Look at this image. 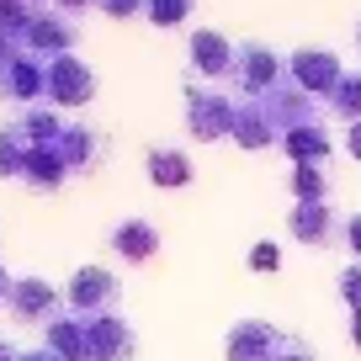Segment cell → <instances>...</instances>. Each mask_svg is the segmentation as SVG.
Returning a JSON list of instances; mask_svg holds the SVG:
<instances>
[{
	"mask_svg": "<svg viewBox=\"0 0 361 361\" xmlns=\"http://www.w3.org/2000/svg\"><path fill=\"white\" fill-rule=\"evenodd\" d=\"M149 180L165 186V192H176V186L192 180V159L180 154V149H149Z\"/></svg>",
	"mask_w": 361,
	"mask_h": 361,
	"instance_id": "obj_20",
	"label": "cell"
},
{
	"mask_svg": "<svg viewBox=\"0 0 361 361\" xmlns=\"http://www.w3.org/2000/svg\"><path fill=\"white\" fill-rule=\"evenodd\" d=\"M22 165H27V144L16 128H0V180H22Z\"/></svg>",
	"mask_w": 361,
	"mask_h": 361,
	"instance_id": "obj_22",
	"label": "cell"
},
{
	"mask_svg": "<svg viewBox=\"0 0 361 361\" xmlns=\"http://www.w3.org/2000/svg\"><path fill=\"white\" fill-rule=\"evenodd\" d=\"M282 149L293 154V165H319V159H329V133L324 123H303L293 133H282Z\"/></svg>",
	"mask_w": 361,
	"mask_h": 361,
	"instance_id": "obj_18",
	"label": "cell"
},
{
	"mask_svg": "<svg viewBox=\"0 0 361 361\" xmlns=\"http://www.w3.org/2000/svg\"><path fill=\"white\" fill-rule=\"evenodd\" d=\"M234 123H239V102H228L218 85H202V80L186 85V128H192L197 144L234 138Z\"/></svg>",
	"mask_w": 361,
	"mask_h": 361,
	"instance_id": "obj_1",
	"label": "cell"
},
{
	"mask_svg": "<svg viewBox=\"0 0 361 361\" xmlns=\"http://www.w3.org/2000/svg\"><path fill=\"white\" fill-rule=\"evenodd\" d=\"M340 298L350 303V314H361V260L340 271Z\"/></svg>",
	"mask_w": 361,
	"mask_h": 361,
	"instance_id": "obj_26",
	"label": "cell"
},
{
	"mask_svg": "<svg viewBox=\"0 0 361 361\" xmlns=\"http://www.w3.org/2000/svg\"><path fill=\"white\" fill-rule=\"evenodd\" d=\"M345 245L356 250V260H361V213H356V218H345Z\"/></svg>",
	"mask_w": 361,
	"mask_h": 361,
	"instance_id": "obj_31",
	"label": "cell"
},
{
	"mask_svg": "<svg viewBox=\"0 0 361 361\" xmlns=\"http://www.w3.org/2000/svg\"><path fill=\"white\" fill-rule=\"evenodd\" d=\"M32 16H37V6H32V0H0V32H6V37H16V43L27 37Z\"/></svg>",
	"mask_w": 361,
	"mask_h": 361,
	"instance_id": "obj_23",
	"label": "cell"
},
{
	"mask_svg": "<svg viewBox=\"0 0 361 361\" xmlns=\"http://www.w3.org/2000/svg\"><path fill=\"white\" fill-rule=\"evenodd\" d=\"M282 266V250L271 245V239H260L255 250H250V271H276Z\"/></svg>",
	"mask_w": 361,
	"mask_h": 361,
	"instance_id": "obj_28",
	"label": "cell"
},
{
	"mask_svg": "<svg viewBox=\"0 0 361 361\" xmlns=\"http://www.w3.org/2000/svg\"><path fill=\"white\" fill-rule=\"evenodd\" d=\"M234 144L239 149H271V144H282V128H276V117L266 112V102H245V106H239Z\"/></svg>",
	"mask_w": 361,
	"mask_h": 361,
	"instance_id": "obj_12",
	"label": "cell"
},
{
	"mask_svg": "<svg viewBox=\"0 0 361 361\" xmlns=\"http://www.w3.org/2000/svg\"><path fill=\"white\" fill-rule=\"evenodd\" d=\"M287 234L303 239V245H329V234H335L329 202H298L293 213H287Z\"/></svg>",
	"mask_w": 361,
	"mask_h": 361,
	"instance_id": "obj_15",
	"label": "cell"
},
{
	"mask_svg": "<svg viewBox=\"0 0 361 361\" xmlns=\"http://www.w3.org/2000/svg\"><path fill=\"white\" fill-rule=\"evenodd\" d=\"M11 287H16V276L6 266H0V303H11Z\"/></svg>",
	"mask_w": 361,
	"mask_h": 361,
	"instance_id": "obj_33",
	"label": "cell"
},
{
	"mask_svg": "<svg viewBox=\"0 0 361 361\" xmlns=\"http://www.w3.org/2000/svg\"><path fill=\"white\" fill-rule=\"evenodd\" d=\"M239 85H245V96L255 102V96H271V90L282 85V54L266 43H239V64H234Z\"/></svg>",
	"mask_w": 361,
	"mask_h": 361,
	"instance_id": "obj_6",
	"label": "cell"
},
{
	"mask_svg": "<svg viewBox=\"0 0 361 361\" xmlns=\"http://www.w3.org/2000/svg\"><path fill=\"white\" fill-rule=\"evenodd\" d=\"M22 180L32 192H59L69 180V165L59 154V144H43V149H27V165H22Z\"/></svg>",
	"mask_w": 361,
	"mask_h": 361,
	"instance_id": "obj_13",
	"label": "cell"
},
{
	"mask_svg": "<svg viewBox=\"0 0 361 361\" xmlns=\"http://www.w3.org/2000/svg\"><path fill=\"white\" fill-rule=\"evenodd\" d=\"M282 361H314V350L303 345V340H287V350H282Z\"/></svg>",
	"mask_w": 361,
	"mask_h": 361,
	"instance_id": "obj_32",
	"label": "cell"
},
{
	"mask_svg": "<svg viewBox=\"0 0 361 361\" xmlns=\"http://www.w3.org/2000/svg\"><path fill=\"white\" fill-rule=\"evenodd\" d=\"M287 186H293L298 202H324V197H329V180H324V170H319V165H293Z\"/></svg>",
	"mask_w": 361,
	"mask_h": 361,
	"instance_id": "obj_21",
	"label": "cell"
},
{
	"mask_svg": "<svg viewBox=\"0 0 361 361\" xmlns=\"http://www.w3.org/2000/svg\"><path fill=\"white\" fill-rule=\"evenodd\" d=\"M59 154H64L69 176H75V170H96V159H102V138L90 133V128L69 123V128H64V138H59Z\"/></svg>",
	"mask_w": 361,
	"mask_h": 361,
	"instance_id": "obj_19",
	"label": "cell"
},
{
	"mask_svg": "<svg viewBox=\"0 0 361 361\" xmlns=\"http://www.w3.org/2000/svg\"><path fill=\"white\" fill-rule=\"evenodd\" d=\"M112 250L123 260H133V266H144V260L159 250V228L149 224V218H123V224L112 228Z\"/></svg>",
	"mask_w": 361,
	"mask_h": 361,
	"instance_id": "obj_14",
	"label": "cell"
},
{
	"mask_svg": "<svg viewBox=\"0 0 361 361\" xmlns=\"http://www.w3.org/2000/svg\"><path fill=\"white\" fill-rule=\"evenodd\" d=\"M59 11H85V6H96V0H54Z\"/></svg>",
	"mask_w": 361,
	"mask_h": 361,
	"instance_id": "obj_35",
	"label": "cell"
},
{
	"mask_svg": "<svg viewBox=\"0 0 361 361\" xmlns=\"http://www.w3.org/2000/svg\"><path fill=\"white\" fill-rule=\"evenodd\" d=\"M0 90L22 106H43L48 102V59H37V54L22 48V54L6 64V75H0Z\"/></svg>",
	"mask_w": 361,
	"mask_h": 361,
	"instance_id": "obj_7",
	"label": "cell"
},
{
	"mask_svg": "<svg viewBox=\"0 0 361 361\" xmlns=\"http://www.w3.org/2000/svg\"><path fill=\"white\" fill-rule=\"evenodd\" d=\"M287 75H293V85L308 90V96H335L345 69H340V59L329 54V48H298V54L287 59Z\"/></svg>",
	"mask_w": 361,
	"mask_h": 361,
	"instance_id": "obj_4",
	"label": "cell"
},
{
	"mask_svg": "<svg viewBox=\"0 0 361 361\" xmlns=\"http://www.w3.org/2000/svg\"><path fill=\"white\" fill-rule=\"evenodd\" d=\"M329 106H335L345 123H361V75H350V69H345V80H340L335 96H329Z\"/></svg>",
	"mask_w": 361,
	"mask_h": 361,
	"instance_id": "obj_24",
	"label": "cell"
},
{
	"mask_svg": "<svg viewBox=\"0 0 361 361\" xmlns=\"http://www.w3.org/2000/svg\"><path fill=\"white\" fill-rule=\"evenodd\" d=\"M144 16L154 27H180L192 16V0H144Z\"/></svg>",
	"mask_w": 361,
	"mask_h": 361,
	"instance_id": "obj_25",
	"label": "cell"
},
{
	"mask_svg": "<svg viewBox=\"0 0 361 361\" xmlns=\"http://www.w3.org/2000/svg\"><path fill=\"white\" fill-rule=\"evenodd\" d=\"M0 361H22V350H16L11 340H0Z\"/></svg>",
	"mask_w": 361,
	"mask_h": 361,
	"instance_id": "obj_36",
	"label": "cell"
},
{
	"mask_svg": "<svg viewBox=\"0 0 361 361\" xmlns=\"http://www.w3.org/2000/svg\"><path fill=\"white\" fill-rule=\"evenodd\" d=\"M43 345L54 350L59 361H85V319H75V314H54V319H48Z\"/></svg>",
	"mask_w": 361,
	"mask_h": 361,
	"instance_id": "obj_16",
	"label": "cell"
},
{
	"mask_svg": "<svg viewBox=\"0 0 361 361\" xmlns=\"http://www.w3.org/2000/svg\"><path fill=\"white\" fill-rule=\"evenodd\" d=\"M345 154L361 159V123H345Z\"/></svg>",
	"mask_w": 361,
	"mask_h": 361,
	"instance_id": "obj_30",
	"label": "cell"
},
{
	"mask_svg": "<svg viewBox=\"0 0 361 361\" xmlns=\"http://www.w3.org/2000/svg\"><path fill=\"white\" fill-rule=\"evenodd\" d=\"M11 319L16 324H48L54 319V308H59V287L54 282H43V276H16V287H11Z\"/></svg>",
	"mask_w": 361,
	"mask_h": 361,
	"instance_id": "obj_10",
	"label": "cell"
},
{
	"mask_svg": "<svg viewBox=\"0 0 361 361\" xmlns=\"http://www.w3.org/2000/svg\"><path fill=\"white\" fill-rule=\"evenodd\" d=\"M133 324H123L117 314L85 319V361H128L133 356Z\"/></svg>",
	"mask_w": 361,
	"mask_h": 361,
	"instance_id": "obj_8",
	"label": "cell"
},
{
	"mask_svg": "<svg viewBox=\"0 0 361 361\" xmlns=\"http://www.w3.org/2000/svg\"><path fill=\"white\" fill-rule=\"evenodd\" d=\"M356 43H361V27H356Z\"/></svg>",
	"mask_w": 361,
	"mask_h": 361,
	"instance_id": "obj_38",
	"label": "cell"
},
{
	"mask_svg": "<svg viewBox=\"0 0 361 361\" xmlns=\"http://www.w3.org/2000/svg\"><path fill=\"white\" fill-rule=\"evenodd\" d=\"M22 48H27V54H37V59L75 54V22H69L64 11H37L32 27H27V37H22Z\"/></svg>",
	"mask_w": 361,
	"mask_h": 361,
	"instance_id": "obj_9",
	"label": "cell"
},
{
	"mask_svg": "<svg viewBox=\"0 0 361 361\" xmlns=\"http://www.w3.org/2000/svg\"><path fill=\"white\" fill-rule=\"evenodd\" d=\"M234 64H239V48L228 43L224 32H213V27L192 32V69H197L202 80H224V75H234Z\"/></svg>",
	"mask_w": 361,
	"mask_h": 361,
	"instance_id": "obj_11",
	"label": "cell"
},
{
	"mask_svg": "<svg viewBox=\"0 0 361 361\" xmlns=\"http://www.w3.org/2000/svg\"><path fill=\"white\" fill-rule=\"evenodd\" d=\"M350 340H356V350H361V314H350Z\"/></svg>",
	"mask_w": 361,
	"mask_h": 361,
	"instance_id": "obj_37",
	"label": "cell"
},
{
	"mask_svg": "<svg viewBox=\"0 0 361 361\" xmlns=\"http://www.w3.org/2000/svg\"><path fill=\"white\" fill-rule=\"evenodd\" d=\"M117 298H123V287H117V276L106 266H80L75 276H69V287H64V303H69L75 319L117 314Z\"/></svg>",
	"mask_w": 361,
	"mask_h": 361,
	"instance_id": "obj_2",
	"label": "cell"
},
{
	"mask_svg": "<svg viewBox=\"0 0 361 361\" xmlns=\"http://www.w3.org/2000/svg\"><path fill=\"white\" fill-rule=\"evenodd\" d=\"M90 96H96V69L85 59H48V106H85Z\"/></svg>",
	"mask_w": 361,
	"mask_h": 361,
	"instance_id": "obj_3",
	"label": "cell"
},
{
	"mask_svg": "<svg viewBox=\"0 0 361 361\" xmlns=\"http://www.w3.org/2000/svg\"><path fill=\"white\" fill-rule=\"evenodd\" d=\"M96 11L112 22H128V16H144V0H96Z\"/></svg>",
	"mask_w": 361,
	"mask_h": 361,
	"instance_id": "obj_27",
	"label": "cell"
},
{
	"mask_svg": "<svg viewBox=\"0 0 361 361\" xmlns=\"http://www.w3.org/2000/svg\"><path fill=\"white\" fill-rule=\"evenodd\" d=\"M22 361H59V356L48 345H37V350H22Z\"/></svg>",
	"mask_w": 361,
	"mask_h": 361,
	"instance_id": "obj_34",
	"label": "cell"
},
{
	"mask_svg": "<svg viewBox=\"0 0 361 361\" xmlns=\"http://www.w3.org/2000/svg\"><path fill=\"white\" fill-rule=\"evenodd\" d=\"M64 117H59V106H27L22 123H16V133H22L27 149H43V144H59L64 138Z\"/></svg>",
	"mask_w": 361,
	"mask_h": 361,
	"instance_id": "obj_17",
	"label": "cell"
},
{
	"mask_svg": "<svg viewBox=\"0 0 361 361\" xmlns=\"http://www.w3.org/2000/svg\"><path fill=\"white\" fill-rule=\"evenodd\" d=\"M287 335L266 319H239L228 329V361H282Z\"/></svg>",
	"mask_w": 361,
	"mask_h": 361,
	"instance_id": "obj_5",
	"label": "cell"
},
{
	"mask_svg": "<svg viewBox=\"0 0 361 361\" xmlns=\"http://www.w3.org/2000/svg\"><path fill=\"white\" fill-rule=\"evenodd\" d=\"M16 54H22V43H16V37H6V32H0V75H6V64H11Z\"/></svg>",
	"mask_w": 361,
	"mask_h": 361,
	"instance_id": "obj_29",
	"label": "cell"
}]
</instances>
